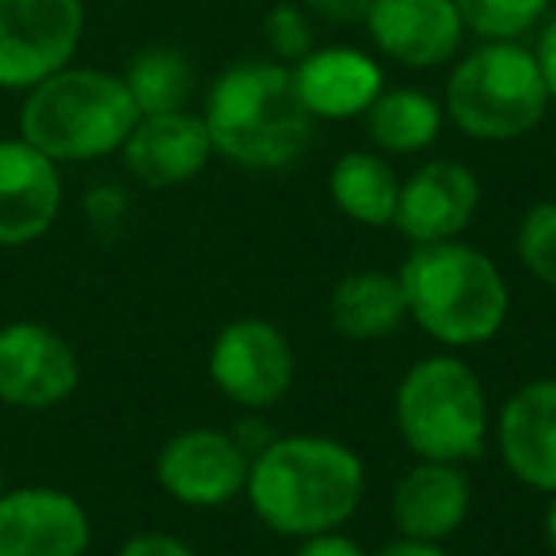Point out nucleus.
<instances>
[{"instance_id":"f257e3e1","label":"nucleus","mask_w":556,"mask_h":556,"mask_svg":"<svg viewBox=\"0 0 556 556\" xmlns=\"http://www.w3.org/2000/svg\"><path fill=\"white\" fill-rule=\"evenodd\" d=\"M248 503L278 538L336 533L358 515L366 495V465L332 434H275L252 457Z\"/></svg>"},{"instance_id":"f03ea898","label":"nucleus","mask_w":556,"mask_h":556,"mask_svg":"<svg viewBox=\"0 0 556 556\" xmlns=\"http://www.w3.org/2000/svg\"><path fill=\"white\" fill-rule=\"evenodd\" d=\"M214 153L244 172L294 168L317 138L294 70L275 58H248L217 73L202 103Z\"/></svg>"},{"instance_id":"7ed1b4c3","label":"nucleus","mask_w":556,"mask_h":556,"mask_svg":"<svg viewBox=\"0 0 556 556\" xmlns=\"http://www.w3.org/2000/svg\"><path fill=\"white\" fill-rule=\"evenodd\" d=\"M396 278L408 320H416L442 348H484L507 325V278L492 255L465 240L412 244Z\"/></svg>"},{"instance_id":"20e7f679","label":"nucleus","mask_w":556,"mask_h":556,"mask_svg":"<svg viewBox=\"0 0 556 556\" xmlns=\"http://www.w3.org/2000/svg\"><path fill=\"white\" fill-rule=\"evenodd\" d=\"M123 73L65 65L20 103V138L58 164H88L118 153L138 123Z\"/></svg>"},{"instance_id":"39448f33","label":"nucleus","mask_w":556,"mask_h":556,"mask_svg":"<svg viewBox=\"0 0 556 556\" xmlns=\"http://www.w3.org/2000/svg\"><path fill=\"white\" fill-rule=\"evenodd\" d=\"M393 424L419 462L469 465L492 442V408L477 370L462 355H427L404 370L393 393Z\"/></svg>"},{"instance_id":"423d86ee","label":"nucleus","mask_w":556,"mask_h":556,"mask_svg":"<svg viewBox=\"0 0 556 556\" xmlns=\"http://www.w3.org/2000/svg\"><path fill=\"white\" fill-rule=\"evenodd\" d=\"M548 103L538 58L522 42H480L469 54H457L442 92L446 123L484 146H503L538 130Z\"/></svg>"},{"instance_id":"0eeeda50","label":"nucleus","mask_w":556,"mask_h":556,"mask_svg":"<svg viewBox=\"0 0 556 556\" xmlns=\"http://www.w3.org/2000/svg\"><path fill=\"white\" fill-rule=\"evenodd\" d=\"M85 0H0V88L27 92L73 65Z\"/></svg>"},{"instance_id":"6e6552de","label":"nucleus","mask_w":556,"mask_h":556,"mask_svg":"<svg viewBox=\"0 0 556 556\" xmlns=\"http://www.w3.org/2000/svg\"><path fill=\"white\" fill-rule=\"evenodd\" d=\"M210 381L225 401L248 412L275 408L294 386V348L263 317H237L210 343Z\"/></svg>"},{"instance_id":"1a4fd4ad","label":"nucleus","mask_w":556,"mask_h":556,"mask_svg":"<svg viewBox=\"0 0 556 556\" xmlns=\"http://www.w3.org/2000/svg\"><path fill=\"white\" fill-rule=\"evenodd\" d=\"M252 457L225 427H187L176 431L156 454V484L179 507L214 510L244 495Z\"/></svg>"},{"instance_id":"9d476101","label":"nucleus","mask_w":556,"mask_h":556,"mask_svg":"<svg viewBox=\"0 0 556 556\" xmlns=\"http://www.w3.org/2000/svg\"><path fill=\"white\" fill-rule=\"evenodd\" d=\"M77 386V348L58 328L39 320H12L0 328V404L47 412L70 401Z\"/></svg>"},{"instance_id":"9b49d317","label":"nucleus","mask_w":556,"mask_h":556,"mask_svg":"<svg viewBox=\"0 0 556 556\" xmlns=\"http://www.w3.org/2000/svg\"><path fill=\"white\" fill-rule=\"evenodd\" d=\"M92 518L65 488L24 484L0 495V556H85Z\"/></svg>"},{"instance_id":"f8f14e48","label":"nucleus","mask_w":556,"mask_h":556,"mask_svg":"<svg viewBox=\"0 0 556 556\" xmlns=\"http://www.w3.org/2000/svg\"><path fill=\"white\" fill-rule=\"evenodd\" d=\"M366 35L374 50L404 70H439L465 47L457 0H370Z\"/></svg>"},{"instance_id":"ddd939ff","label":"nucleus","mask_w":556,"mask_h":556,"mask_svg":"<svg viewBox=\"0 0 556 556\" xmlns=\"http://www.w3.org/2000/svg\"><path fill=\"white\" fill-rule=\"evenodd\" d=\"M480 210V179L469 164L434 156L401 179L393 225L412 244L462 240Z\"/></svg>"},{"instance_id":"4468645a","label":"nucleus","mask_w":556,"mask_h":556,"mask_svg":"<svg viewBox=\"0 0 556 556\" xmlns=\"http://www.w3.org/2000/svg\"><path fill=\"white\" fill-rule=\"evenodd\" d=\"M62 164L31 141L0 138V248L42 240L62 214Z\"/></svg>"},{"instance_id":"2eb2a0df","label":"nucleus","mask_w":556,"mask_h":556,"mask_svg":"<svg viewBox=\"0 0 556 556\" xmlns=\"http://www.w3.org/2000/svg\"><path fill=\"white\" fill-rule=\"evenodd\" d=\"M123 164L141 187H179L191 184L214 161V141H210L202 111H164V115H141L134 123L130 138L123 141Z\"/></svg>"},{"instance_id":"dca6fc26","label":"nucleus","mask_w":556,"mask_h":556,"mask_svg":"<svg viewBox=\"0 0 556 556\" xmlns=\"http://www.w3.org/2000/svg\"><path fill=\"white\" fill-rule=\"evenodd\" d=\"M500 462L518 484L556 492V378H533L503 401L492 427Z\"/></svg>"},{"instance_id":"f3484780","label":"nucleus","mask_w":556,"mask_h":556,"mask_svg":"<svg viewBox=\"0 0 556 556\" xmlns=\"http://www.w3.org/2000/svg\"><path fill=\"white\" fill-rule=\"evenodd\" d=\"M472 510V480L465 465L419 462L404 469L389 495L396 538L450 541Z\"/></svg>"},{"instance_id":"a211bd4d","label":"nucleus","mask_w":556,"mask_h":556,"mask_svg":"<svg viewBox=\"0 0 556 556\" xmlns=\"http://www.w3.org/2000/svg\"><path fill=\"white\" fill-rule=\"evenodd\" d=\"M290 70H294L298 96L317 123L363 118L386 88L381 62L358 47H317Z\"/></svg>"},{"instance_id":"6ab92c4d","label":"nucleus","mask_w":556,"mask_h":556,"mask_svg":"<svg viewBox=\"0 0 556 556\" xmlns=\"http://www.w3.org/2000/svg\"><path fill=\"white\" fill-rule=\"evenodd\" d=\"M328 320L343 340H386L408 320L401 278L389 270H351L328 294Z\"/></svg>"},{"instance_id":"aec40b11","label":"nucleus","mask_w":556,"mask_h":556,"mask_svg":"<svg viewBox=\"0 0 556 556\" xmlns=\"http://www.w3.org/2000/svg\"><path fill=\"white\" fill-rule=\"evenodd\" d=\"M328 199L355 225L386 229L396 217L401 176L378 149H351L328 172Z\"/></svg>"},{"instance_id":"412c9836","label":"nucleus","mask_w":556,"mask_h":556,"mask_svg":"<svg viewBox=\"0 0 556 556\" xmlns=\"http://www.w3.org/2000/svg\"><path fill=\"white\" fill-rule=\"evenodd\" d=\"M370 149L381 156H416L439 141L446 111L424 88H381L363 115Z\"/></svg>"},{"instance_id":"4be33fe9","label":"nucleus","mask_w":556,"mask_h":556,"mask_svg":"<svg viewBox=\"0 0 556 556\" xmlns=\"http://www.w3.org/2000/svg\"><path fill=\"white\" fill-rule=\"evenodd\" d=\"M123 80L130 88L138 115H164V111L191 108L199 70L179 47H149L126 65Z\"/></svg>"},{"instance_id":"5701e85b","label":"nucleus","mask_w":556,"mask_h":556,"mask_svg":"<svg viewBox=\"0 0 556 556\" xmlns=\"http://www.w3.org/2000/svg\"><path fill=\"white\" fill-rule=\"evenodd\" d=\"M553 0H457L465 31L480 42H518L545 24Z\"/></svg>"},{"instance_id":"b1692460","label":"nucleus","mask_w":556,"mask_h":556,"mask_svg":"<svg viewBox=\"0 0 556 556\" xmlns=\"http://www.w3.org/2000/svg\"><path fill=\"white\" fill-rule=\"evenodd\" d=\"M515 255L530 278L556 290V199H545L522 214L515 229Z\"/></svg>"},{"instance_id":"393cba45","label":"nucleus","mask_w":556,"mask_h":556,"mask_svg":"<svg viewBox=\"0 0 556 556\" xmlns=\"http://www.w3.org/2000/svg\"><path fill=\"white\" fill-rule=\"evenodd\" d=\"M313 16L302 9V0H275L263 20V39L275 62L298 65L305 54L317 50V31H313Z\"/></svg>"},{"instance_id":"a878e982","label":"nucleus","mask_w":556,"mask_h":556,"mask_svg":"<svg viewBox=\"0 0 556 556\" xmlns=\"http://www.w3.org/2000/svg\"><path fill=\"white\" fill-rule=\"evenodd\" d=\"M85 214L96 229H118L130 214V199L118 184H96L85 194Z\"/></svg>"},{"instance_id":"bb28decb","label":"nucleus","mask_w":556,"mask_h":556,"mask_svg":"<svg viewBox=\"0 0 556 556\" xmlns=\"http://www.w3.org/2000/svg\"><path fill=\"white\" fill-rule=\"evenodd\" d=\"M302 9L313 16V24L325 27H363L370 0H302Z\"/></svg>"},{"instance_id":"cd10ccee","label":"nucleus","mask_w":556,"mask_h":556,"mask_svg":"<svg viewBox=\"0 0 556 556\" xmlns=\"http://www.w3.org/2000/svg\"><path fill=\"white\" fill-rule=\"evenodd\" d=\"M115 556H199V553H194L184 538H176V533L146 530V533L126 538Z\"/></svg>"},{"instance_id":"c85d7f7f","label":"nucleus","mask_w":556,"mask_h":556,"mask_svg":"<svg viewBox=\"0 0 556 556\" xmlns=\"http://www.w3.org/2000/svg\"><path fill=\"white\" fill-rule=\"evenodd\" d=\"M294 556H370L355 538H348L343 530L336 533H317V538L298 541Z\"/></svg>"},{"instance_id":"c756f323","label":"nucleus","mask_w":556,"mask_h":556,"mask_svg":"<svg viewBox=\"0 0 556 556\" xmlns=\"http://www.w3.org/2000/svg\"><path fill=\"white\" fill-rule=\"evenodd\" d=\"M533 58H538V70H541V80H545V88H548V100L556 103V16H548L545 24H541Z\"/></svg>"},{"instance_id":"7c9ffc66","label":"nucleus","mask_w":556,"mask_h":556,"mask_svg":"<svg viewBox=\"0 0 556 556\" xmlns=\"http://www.w3.org/2000/svg\"><path fill=\"white\" fill-rule=\"evenodd\" d=\"M232 439L244 446V454L248 457H255L260 450H267L270 442H275V431H270L263 419H255V416H248V419H240L237 427H232Z\"/></svg>"},{"instance_id":"2f4dec72","label":"nucleus","mask_w":556,"mask_h":556,"mask_svg":"<svg viewBox=\"0 0 556 556\" xmlns=\"http://www.w3.org/2000/svg\"><path fill=\"white\" fill-rule=\"evenodd\" d=\"M378 556H450L442 541H416V538H396L378 548Z\"/></svg>"},{"instance_id":"473e14b6","label":"nucleus","mask_w":556,"mask_h":556,"mask_svg":"<svg viewBox=\"0 0 556 556\" xmlns=\"http://www.w3.org/2000/svg\"><path fill=\"white\" fill-rule=\"evenodd\" d=\"M541 530H545V548L556 556V492L548 495V507H545V522H541Z\"/></svg>"},{"instance_id":"72a5a7b5","label":"nucleus","mask_w":556,"mask_h":556,"mask_svg":"<svg viewBox=\"0 0 556 556\" xmlns=\"http://www.w3.org/2000/svg\"><path fill=\"white\" fill-rule=\"evenodd\" d=\"M4 488H9V484H4V472H0V495H4Z\"/></svg>"}]
</instances>
